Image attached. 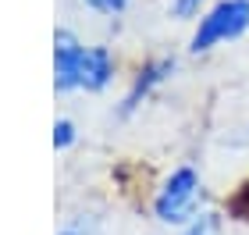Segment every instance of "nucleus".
Here are the masks:
<instances>
[{"mask_svg": "<svg viewBox=\"0 0 249 235\" xmlns=\"http://www.w3.org/2000/svg\"><path fill=\"white\" fill-rule=\"evenodd\" d=\"M53 68H57V89H100L110 78V54L104 47L86 50L71 32H57V50H53Z\"/></svg>", "mask_w": 249, "mask_h": 235, "instance_id": "1", "label": "nucleus"}, {"mask_svg": "<svg viewBox=\"0 0 249 235\" xmlns=\"http://www.w3.org/2000/svg\"><path fill=\"white\" fill-rule=\"evenodd\" d=\"M199 175L196 167H178L171 171V178L157 189L153 199V214L164 221V225H182V221L196 217V199H199Z\"/></svg>", "mask_w": 249, "mask_h": 235, "instance_id": "2", "label": "nucleus"}, {"mask_svg": "<svg viewBox=\"0 0 249 235\" xmlns=\"http://www.w3.org/2000/svg\"><path fill=\"white\" fill-rule=\"evenodd\" d=\"M246 29H249V4L246 0H224L210 15L199 18V29H196V36H192V54L210 50L213 43H221V39H235V36H242Z\"/></svg>", "mask_w": 249, "mask_h": 235, "instance_id": "3", "label": "nucleus"}, {"mask_svg": "<svg viewBox=\"0 0 249 235\" xmlns=\"http://www.w3.org/2000/svg\"><path fill=\"white\" fill-rule=\"evenodd\" d=\"M171 68H175V61H157V64H150L146 72H139V78H135V86H132V93L124 96V107H121L124 114L139 107V96H146V93H150V89H153L157 82H160V78H164L167 72H171Z\"/></svg>", "mask_w": 249, "mask_h": 235, "instance_id": "4", "label": "nucleus"}, {"mask_svg": "<svg viewBox=\"0 0 249 235\" xmlns=\"http://www.w3.org/2000/svg\"><path fill=\"white\" fill-rule=\"evenodd\" d=\"M182 235H221V214H213V210H203V214H196L185 225Z\"/></svg>", "mask_w": 249, "mask_h": 235, "instance_id": "5", "label": "nucleus"}, {"mask_svg": "<svg viewBox=\"0 0 249 235\" xmlns=\"http://www.w3.org/2000/svg\"><path fill=\"white\" fill-rule=\"evenodd\" d=\"M57 235H96V217H86V214H82V217L68 221Z\"/></svg>", "mask_w": 249, "mask_h": 235, "instance_id": "6", "label": "nucleus"}, {"mask_svg": "<svg viewBox=\"0 0 249 235\" xmlns=\"http://www.w3.org/2000/svg\"><path fill=\"white\" fill-rule=\"evenodd\" d=\"M71 143H75V125L71 121H57V125H53V146L64 150V146H71Z\"/></svg>", "mask_w": 249, "mask_h": 235, "instance_id": "7", "label": "nucleus"}, {"mask_svg": "<svg viewBox=\"0 0 249 235\" xmlns=\"http://www.w3.org/2000/svg\"><path fill=\"white\" fill-rule=\"evenodd\" d=\"M199 4L203 0H171V15H178V18H192L199 11Z\"/></svg>", "mask_w": 249, "mask_h": 235, "instance_id": "8", "label": "nucleus"}, {"mask_svg": "<svg viewBox=\"0 0 249 235\" xmlns=\"http://www.w3.org/2000/svg\"><path fill=\"white\" fill-rule=\"evenodd\" d=\"M231 214H235V217H242V221H249V185L231 199Z\"/></svg>", "mask_w": 249, "mask_h": 235, "instance_id": "9", "label": "nucleus"}, {"mask_svg": "<svg viewBox=\"0 0 249 235\" xmlns=\"http://www.w3.org/2000/svg\"><path fill=\"white\" fill-rule=\"evenodd\" d=\"M89 7H96V11H107V15H114V11L124 7V0H86Z\"/></svg>", "mask_w": 249, "mask_h": 235, "instance_id": "10", "label": "nucleus"}]
</instances>
